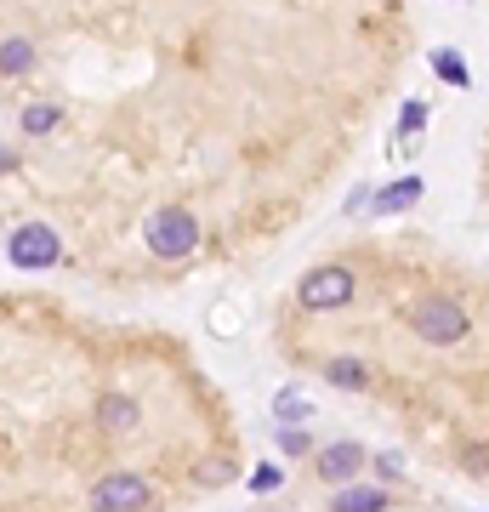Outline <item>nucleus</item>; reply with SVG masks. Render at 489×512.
I'll list each match as a JSON object with an SVG mask.
<instances>
[{
    "instance_id": "1",
    "label": "nucleus",
    "mask_w": 489,
    "mask_h": 512,
    "mask_svg": "<svg viewBox=\"0 0 489 512\" xmlns=\"http://www.w3.org/2000/svg\"><path fill=\"white\" fill-rule=\"evenodd\" d=\"M410 330H416L427 348H455V342H467V330H472V313L455 302V296L433 291V296H416L410 302Z\"/></svg>"
},
{
    "instance_id": "2",
    "label": "nucleus",
    "mask_w": 489,
    "mask_h": 512,
    "mask_svg": "<svg viewBox=\"0 0 489 512\" xmlns=\"http://www.w3.org/2000/svg\"><path fill=\"white\" fill-rule=\"evenodd\" d=\"M353 296H359L353 268H347V262H319V268H308L302 285H296V308L302 313H342V308H353Z\"/></svg>"
},
{
    "instance_id": "3",
    "label": "nucleus",
    "mask_w": 489,
    "mask_h": 512,
    "mask_svg": "<svg viewBox=\"0 0 489 512\" xmlns=\"http://www.w3.org/2000/svg\"><path fill=\"white\" fill-rule=\"evenodd\" d=\"M143 239H148V251L160 256V262H182V256L200 251V217L182 211V205H160V211H148Z\"/></svg>"
},
{
    "instance_id": "4",
    "label": "nucleus",
    "mask_w": 489,
    "mask_h": 512,
    "mask_svg": "<svg viewBox=\"0 0 489 512\" xmlns=\"http://www.w3.org/2000/svg\"><path fill=\"white\" fill-rule=\"evenodd\" d=\"M154 507V478L148 473H103L91 484V512H148Z\"/></svg>"
},
{
    "instance_id": "5",
    "label": "nucleus",
    "mask_w": 489,
    "mask_h": 512,
    "mask_svg": "<svg viewBox=\"0 0 489 512\" xmlns=\"http://www.w3.org/2000/svg\"><path fill=\"white\" fill-rule=\"evenodd\" d=\"M6 256H12V268L40 274V268H57V262H63V239H57V228H46V222H23L18 234L6 239Z\"/></svg>"
},
{
    "instance_id": "6",
    "label": "nucleus",
    "mask_w": 489,
    "mask_h": 512,
    "mask_svg": "<svg viewBox=\"0 0 489 512\" xmlns=\"http://www.w3.org/2000/svg\"><path fill=\"white\" fill-rule=\"evenodd\" d=\"M313 478L319 484H353V478L370 467V450H364L359 439H336V444H325V450H313Z\"/></svg>"
},
{
    "instance_id": "7",
    "label": "nucleus",
    "mask_w": 489,
    "mask_h": 512,
    "mask_svg": "<svg viewBox=\"0 0 489 512\" xmlns=\"http://www.w3.org/2000/svg\"><path fill=\"white\" fill-rule=\"evenodd\" d=\"M97 427H103L109 439H126V433L143 427V404L131 399V393H120V387H109V393L97 399Z\"/></svg>"
},
{
    "instance_id": "8",
    "label": "nucleus",
    "mask_w": 489,
    "mask_h": 512,
    "mask_svg": "<svg viewBox=\"0 0 489 512\" xmlns=\"http://www.w3.org/2000/svg\"><path fill=\"white\" fill-rule=\"evenodd\" d=\"M393 507V495L381 490V484H336V495H330V512H387Z\"/></svg>"
},
{
    "instance_id": "9",
    "label": "nucleus",
    "mask_w": 489,
    "mask_h": 512,
    "mask_svg": "<svg viewBox=\"0 0 489 512\" xmlns=\"http://www.w3.org/2000/svg\"><path fill=\"white\" fill-rule=\"evenodd\" d=\"M421 194H427V183H421V177H399V183L376 188V194H370V205H376V217H399V211L421 205Z\"/></svg>"
},
{
    "instance_id": "10",
    "label": "nucleus",
    "mask_w": 489,
    "mask_h": 512,
    "mask_svg": "<svg viewBox=\"0 0 489 512\" xmlns=\"http://www.w3.org/2000/svg\"><path fill=\"white\" fill-rule=\"evenodd\" d=\"M35 69V40L29 35H6L0 40V80H23Z\"/></svg>"
},
{
    "instance_id": "11",
    "label": "nucleus",
    "mask_w": 489,
    "mask_h": 512,
    "mask_svg": "<svg viewBox=\"0 0 489 512\" xmlns=\"http://www.w3.org/2000/svg\"><path fill=\"white\" fill-rule=\"evenodd\" d=\"M18 126H23V137H52V131L63 126V109H57V103H29V109L18 114Z\"/></svg>"
},
{
    "instance_id": "12",
    "label": "nucleus",
    "mask_w": 489,
    "mask_h": 512,
    "mask_svg": "<svg viewBox=\"0 0 489 512\" xmlns=\"http://www.w3.org/2000/svg\"><path fill=\"white\" fill-rule=\"evenodd\" d=\"M325 382L342 387V393H364V387H370V370H364L359 359H330V365H325Z\"/></svg>"
},
{
    "instance_id": "13",
    "label": "nucleus",
    "mask_w": 489,
    "mask_h": 512,
    "mask_svg": "<svg viewBox=\"0 0 489 512\" xmlns=\"http://www.w3.org/2000/svg\"><path fill=\"white\" fill-rule=\"evenodd\" d=\"M273 416H279V427H302V421L313 416V404L296 393V387H285V393H273Z\"/></svg>"
},
{
    "instance_id": "14",
    "label": "nucleus",
    "mask_w": 489,
    "mask_h": 512,
    "mask_svg": "<svg viewBox=\"0 0 489 512\" xmlns=\"http://www.w3.org/2000/svg\"><path fill=\"white\" fill-rule=\"evenodd\" d=\"M433 69L450 80V86H472V74H467V57L455 52V46H438L433 52Z\"/></svg>"
},
{
    "instance_id": "15",
    "label": "nucleus",
    "mask_w": 489,
    "mask_h": 512,
    "mask_svg": "<svg viewBox=\"0 0 489 512\" xmlns=\"http://www.w3.org/2000/svg\"><path fill=\"white\" fill-rule=\"evenodd\" d=\"M319 444H313V433L308 427H279V456H290V461H308Z\"/></svg>"
},
{
    "instance_id": "16",
    "label": "nucleus",
    "mask_w": 489,
    "mask_h": 512,
    "mask_svg": "<svg viewBox=\"0 0 489 512\" xmlns=\"http://www.w3.org/2000/svg\"><path fill=\"white\" fill-rule=\"evenodd\" d=\"M427 120H433V114H427V103H421V97H410V103H404V114H399V131H404V137H416Z\"/></svg>"
},
{
    "instance_id": "17",
    "label": "nucleus",
    "mask_w": 489,
    "mask_h": 512,
    "mask_svg": "<svg viewBox=\"0 0 489 512\" xmlns=\"http://www.w3.org/2000/svg\"><path fill=\"white\" fill-rule=\"evenodd\" d=\"M279 484H285V473H279L273 461H262V467H251V490H256V495H273Z\"/></svg>"
},
{
    "instance_id": "18",
    "label": "nucleus",
    "mask_w": 489,
    "mask_h": 512,
    "mask_svg": "<svg viewBox=\"0 0 489 512\" xmlns=\"http://www.w3.org/2000/svg\"><path fill=\"white\" fill-rule=\"evenodd\" d=\"M194 478L200 484H222V478H234V461H205V467H194Z\"/></svg>"
},
{
    "instance_id": "19",
    "label": "nucleus",
    "mask_w": 489,
    "mask_h": 512,
    "mask_svg": "<svg viewBox=\"0 0 489 512\" xmlns=\"http://www.w3.org/2000/svg\"><path fill=\"white\" fill-rule=\"evenodd\" d=\"M461 467L467 473H489V450H461Z\"/></svg>"
},
{
    "instance_id": "20",
    "label": "nucleus",
    "mask_w": 489,
    "mask_h": 512,
    "mask_svg": "<svg viewBox=\"0 0 489 512\" xmlns=\"http://www.w3.org/2000/svg\"><path fill=\"white\" fill-rule=\"evenodd\" d=\"M399 473H404L399 456H376V478H399Z\"/></svg>"
},
{
    "instance_id": "21",
    "label": "nucleus",
    "mask_w": 489,
    "mask_h": 512,
    "mask_svg": "<svg viewBox=\"0 0 489 512\" xmlns=\"http://www.w3.org/2000/svg\"><path fill=\"white\" fill-rule=\"evenodd\" d=\"M364 205H370V188H353V194H347V211H353V217H359Z\"/></svg>"
},
{
    "instance_id": "22",
    "label": "nucleus",
    "mask_w": 489,
    "mask_h": 512,
    "mask_svg": "<svg viewBox=\"0 0 489 512\" xmlns=\"http://www.w3.org/2000/svg\"><path fill=\"white\" fill-rule=\"evenodd\" d=\"M0 171H12V154H0Z\"/></svg>"
}]
</instances>
